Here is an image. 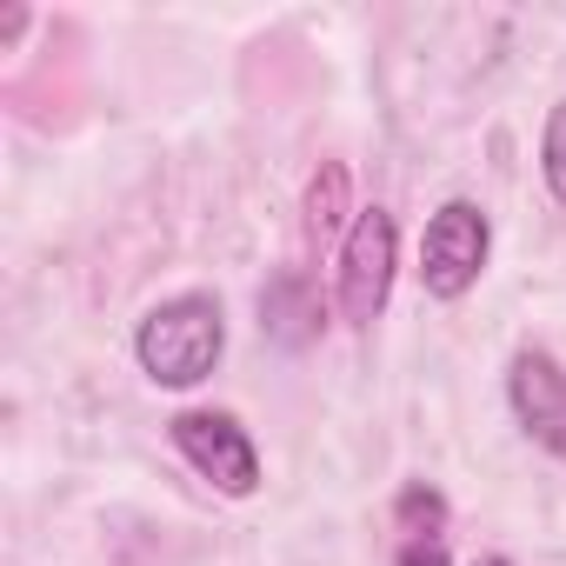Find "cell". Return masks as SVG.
Here are the masks:
<instances>
[{"mask_svg": "<svg viewBox=\"0 0 566 566\" xmlns=\"http://www.w3.org/2000/svg\"><path fill=\"white\" fill-rule=\"evenodd\" d=\"M227 354V314L213 294H174L160 307H147L140 334H134V360L154 387H200Z\"/></svg>", "mask_w": 566, "mask_h": 566, "instance_id": "1", "label": "cell"}, {"mask_svg": "<svg viewBox=\"0 0 566 566\" xmlns=\"http://www.w3.org/2000/svg\"><path fill=\"white\" fill-rule=\"evenodd\" d=\"M493 253V220L480 200H440L420 233V287L433 301H467Z\"/></svg>", "mask_w": 566, "mask_h": 566, "instance_id": "2", "label": "cell"}, {"mask_svg": "<svg viewBox=\"0 0 566 566\" xmlns=\"http://www.w3.org/2000/svg\"><path fill=\"white\" fill-rule=\"evenodd\" d=\"M394 273H400V227L387 207H360L347 240H340V321L347 327H374L387 314L394 294Z\"/></svg>", "mask_w": 566, "mask_h": 566, "instance_id": "3", "label": "cell"}, {"mask_svg": "<svg viewBox=\"0 0 566 566\" xmlns=\"http://www.w3.org/2000/svg\"><path fill=\"white\" fill-rule=\"evenodd\" d=\"M167 440H174V453L200 473V480H213L227 500H247L253 486H260V447H253V433L233 420V413H174L167 420Z\"/></svg>", "mask_w": 566, "mask_h": 566, "instance_id": "4", "label": "cell"}, {"mask_svg": "<svg viewBox=\"0 0 566 566\" xmlns=\"http://www.w3.org/2000/svg\"><path fill=\"white\" fill-rule=\"evenodd\" d=\"M506 407H513V420L546 453H566V367L546 347H520L513 354V367H506Z\"/></svg>", "mask_w": 566, "mask_h": 566, "instance_id": "5", "label": "cell"}, {"mask_svg": "<svg viewBox=\"0 0 566 566\" xmlns=\"http://www.w3.org/2000/svg\"><path fill=\"white\" fill-rule=\"evenodd\" d=\"M260 327H266L273 347H287V354L314 347V340H321V294H314V280L280 273L273 287L260 294Z\"/></svg>", "mask_w": 566, "mask_h": 566, "instance_id": "6", "label": "cell"}, {"mask_svg": "<svg viewBox=\"0 0 566 566\" xmlns=\"http://www.w3.org/2000/svg\"><path fill=\"white\" fill-rule=\"evenodd\" d=\"M394 526L400 539H427V533H447V493L427 486V480H407L400 500H394Z\"/></svg>", "mask_w": 566, "mask_h": 566, "instance_id": "7", "label": "cell"}, {"mask_svg": "<svg viewBox=\"0 0 566 566\" xmlns=\"http://www.w3.org/2000/svg\"><path fill=\"white\" fill-rule=\"evenodd\" d=\"M539 174H546V193L566 207V101L546 107V127H539Z\"/></svg>", "mask_w": 566, "mask_h": 566, "instance_id": "8", "label": "cell"}, {"mask_svg": "<svg viewBox=\"0 0 566 566\" xmlns=\"http://www.w3.org/2000/svg\"><path fill=\"white\" fill-rule=\"evenodd\" d=\"M394 566H453V553H447V533H427V539H400Z\"/></svg>", "mask_w": 566, "mask_h": 566, "instance_id": "9", "label": "cell"}, {"mask_svg": "<svg viewBox=\"0 0 566 566\" xmlns=\"http://www.w3.org/2000/svg\"><path fill=\"white\" fill-rule=\"evenodd\" d=\"M480 566H513V559H506V553H493V559H480Z\"/></svg>", "mask_w": 566, "mask_h": 566, "instance_id": "10", "label": "cell"}]
</instances>
